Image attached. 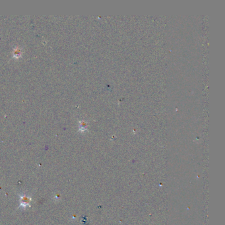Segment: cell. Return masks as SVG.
Segmentation results:
<instances>
[{
    "mask_svg": "<svg viewBox=\"0 0 225 225\" xmlns=\"http://www.w3.org/2000/svg\"><path fill=\"white\" fill-rule=\"evenodd\" d=\"M21 55V51L20 49H18V48H15V50H13V56L15 57H19Z\"/></svg>",
    "mask_w": 225,
    "mask_h": 225,
    "instance_id": "6da1fadb",
    "label": "cell"
}]
</instances>
